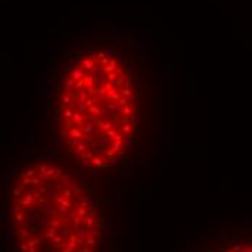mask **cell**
I'll return each instance as SVG.
<instances>
[{"label": "cell", "mask_w": 252, "mask_h": 252, "mask_svg": "<svg viewBox=\"0 0 252 252\" xmlns=\"http://www.w3.org/2000/svg\"><path fill=\"white\" fill-rule=\"evenodd\" d=\"M138 117L136 76L123 54L93 46L68 64L58 96V125L68 151L83 165L115 167L131 145Z\"/></svg>", "instance_id": "obj_1"}, {"label": "cell", "mask_w": 252, "mask_h": 252, "mask_svg": "<svg viewBox=\"0 0 252 252\" xmlns=\"http://www.w3.org/2000/svg\"><path fill=\"white\" fill-rule=\"evenodd\" d=\"M10 223L19 252H99L104 220L90 193L61 165L23 167L10 193Z\"/></svg>", "instance_id": "obj_2"}, {"label": "cell", "mask_w": 252, "mask_h": 252, "mask_svg": "<svg viewBox=\"0 0 252 252\" xmlns=\"http://www.w3.org/2000/svg\"><path fill=\"white\" fill-rule=\"evenodd\" d=\"M217 252H252V241H243L230 243L228 246L222 248Z\"/></svg>", "instance_id": "obj_3"}]
</instances>
